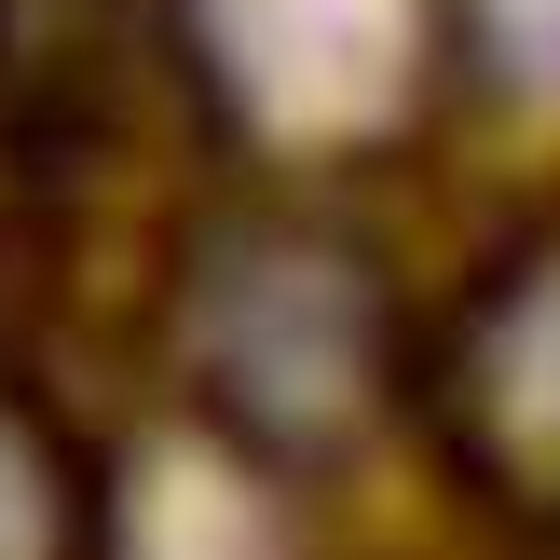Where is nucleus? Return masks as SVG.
I'll return each mask as SVG.
<instances>
[{"label":"nucleus","mask_w":560,"mask_h":560,"mask_svg":"<svg viewBox=\"0 0 560 560\" xmlns=\"http://www.w3.org/2000/svg\"><path fill=\"white\" fill-rule=\"evenodd\" d=\"M492 55H506L534 96H560V0H492Z\"/></svg>","instance_id":"nucleus-3"},{"label":"nucleus","mask_w":560,"mask_h":560,"mask_svg":"<svg viewBox=\"0 0 560 560\" xmlns=\"http://www.w3.org/2000/svg\"><path fill=\"white\" fill-rule=\"evenodd\" d=\"M233 82L273 109L288 137H342L397 96L410 69V0H206Z\"/></svg>","instance_id":"nucleus-1"},{"label":"nucleus","mask_w":560,"mask_h":560,"mask_svg":"<svg viewBox=\"0 0 560 560\" xmlns=\"http://www.w3.org/2000/svg\"><path fill=\"white\" fill-rule=\"evenodd\" d=\"M27 534H42V506H27V465L0 452V560H27Z\"/></svg>","instance_id":"nucleus-4"},{"label":"nucleus","mask_w":560,"mask_h":560,"mask_svg":"<svg viewBox=\"0 0 560 560\" xmlns=\"http://www.w3.org/2000/svg\"><path fill=\"white\" fill-rule=\"evenodd\" d=\"M492 410H506V438H520V452H547V465H560V288L520 301L506 355H492Z\"/></svg>","instance_id":"nucleus-2"}]
</instances>
